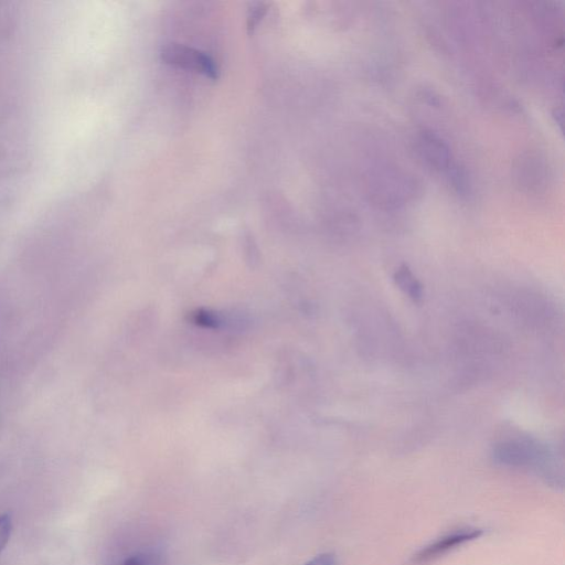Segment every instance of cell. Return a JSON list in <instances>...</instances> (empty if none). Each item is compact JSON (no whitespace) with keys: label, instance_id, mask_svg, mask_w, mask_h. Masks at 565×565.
<instances>
[{"label":"cell","instance_id":"obj_9","mask_svg":"<svg viewBox=\"0 0 565 565\" xmlns=\"http://www.w3.org/2000/svg\"><path fill=\"white\" fill-rule=\"evenodd\" d=\"M303 565H335V557L332 553H322L315 556Z\"/></svg>","mask_w":565,"mask_h":565},{"label":"cell","instance_id":"obj_6","mask_svg":"<svg viewBox=\"0 0 565 565\" xmlns=\"http://www.w3.org/2000/svg\"><path fill=\"white\" fill-rule=\"evenodd\" d=\"M118 565H164V556L159 550L146 548L130 554Z\"/></svg>","mask_w":565,"mask_h":565},{"label":"cell","instance_id":"obj_3","mask_svg":"<svg viewBox=\"0 0 565 565\" xmlns=\"http://www.w3.org/2000/svg\"><path fill=\"white\" fill-rule=\"evenodd\" d=\"M160 57L167 64L201 73L211 79L218 77L214 60L199 50L171 43L162 46Z\"/></svg>","mask_w":565,"mask_h":565},{"label":"cell","instance_id":"obj_7","mask_svg":"<svg viewBox=\"0 0 565 565\" xmlns=\"http://www.w3.org/2000/svg\"><path fill=\"white\" fill-rule=\"evenodd\" d=\"M12 532L11 516L7 513L0 514V554L8 544Z\"/></svg>","mask_w":565,"mask_h":565},{"label":"cell","instance_id":"obj_2","mask_svg":"<svg viewBox=\"0 0 565 565\" xmlns=\"http://www.w3.org/2000/svg\"><path fill=\"white\" fill-rule=\"evenodd\" d=\"M481 535L482 530L475 526L454 529L419 548L408 563L409 565L429 564Z\"/></svg>","mask_w":565,"mask_h":565},{"label":"cell","instance_id":"obj_4","mask_svg":"<svg viewBox=\"0 0 565 565\" xmlns=\"http://www.w3.org/2000/svg\"><path fill=\"white\" fill-rule=\"evenodd\" d=\"M415 148L426 163L437 170H448L452 164L448 145L431 130H422L415 137Z\"/></svg>","mask_w":565,"mask_h":565},{"label":"cell","instance_id":"obj_8","mask_svg":"<svg viewBox=\"0 0 565 565\" xmlns=\"http://www.w3.org/2000/svg\"><path fill=\"white\" fill-rule=\"evenodd\" d=\"M266 13V7L263 3H257L250 11L248 15L247 28L248 31H253L256 25L259 23L264 14Z\"/></svg>","mask_w":565,"mask_h":565},{"label":"cell","instance_id":"obj_5","mask_svg":"<svg viewBox=\"0 0 565 565\" xmlns=\"http://www.w3.org/2000/svg\"><path fill=\"white\" fill-rule=\"evenodd\" d=\"M394 280L396 285L414 300H419L423 296V286L414 277L407 266L399 267L395 275Z\"/></svg>","mask_w":565,"mask_h":565},{"label":"cell","instance_id":"obj_1","mask_svg":"<svg viewBox=\"0 0 565 565\" xmlns=\"http://www.w3.org/2000/svg\"><path fill=\"white\" fill-rule=\"evenodd\" d=\"M492 457L499 465L531 470L551 486L563 484L562 469L551 451L531 440L500 441L493 447Z\"/></svg>","mask_w":565,"mask_h":565}]
</instances>
